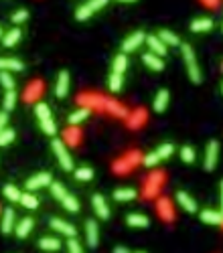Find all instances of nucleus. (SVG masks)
Returning a JSON list of instances; mask_svg holds the SVG:
<instances>
[{
  "mask_svg": "<svg viewBox=\"0 0 223 253\" xmlns=\"http://www.w3.org/2000/svg\"><path fill=\"white\" fill-rule=\"evenodd\" d=\"M126 160H128V164L134 168V166H138L140 162H142V154H140V152L138 150H132V152H128V154L124 156Z\"/></svg>",
  "mask_w": 223,
  "mask_h": 253,
  "instance_id": "obj_47",
  "label": "nucleus"
},
{
  "mask_svg": "<svg viewBox=\"0 0 223 253\" xmlns=\"http://www.w3.org/2000/svg\"><path fill=\"white\" fill-rule=\"evenodd\" d=\"M0 39H2V28H0Z\"/></svg>",
  "mask_w": 223,
  "mask_h": 253,
  "instance_id": "obj_56",
  "label": "nucleus"
},
{
  "mask_svg": "<svg viewBox=\"0 0 223 253\" xmlns=\"http://www.w3.org/2000/svg\"><path fill=\"white\" fill-rule=\"evenodd\" d=\"M92 205H94V211H96V215L99 219H110V207H108L106 198L101 195H94L92 197Z\"/></svg>",
  "mask_w": 223,
  "mask_h": 253,
  "instance_id": "obj_12",
  "label": "nucleus"
},
{
  "mask_svg": "<svg viewBox=\"0 0 223 253\" xmlns=\"http://www.w3.org/2000/svg\"><path fill=\"white\" fill-rule=\"evenodd\" d=\"M106 112H110V113H114V115H118V117H128V110H126L122 104H118V101H112V99L106 101Z\"/></svg>",
  "mask_w": 223,
  "mask_h": 253,
  "instance_id": "obj_25",
  "label": "nucleus"
},
{
  "mask_svg": "<svg viewBox=\"0 0 223 253\" xmlns=\"http://www.w3.org/2000/svg\"><path fill=\"white\" fill-rule=\"evenodd\" d=\"M114 198H116L118 202L134 200V198H136V191H134V189H118V191H114Z\"/></svg>",
  "mask_w": 223,
  "mask_h": 253,
  "instance_id": "obj_29",
  "label": "nucleus"
},
{
  "mask_svg": "<svg viewBox=\"0 0 223 253\" xmlns=\"http://www.w3.org/2000/svg\"><path fill=\"white\" fill-rule=\"evenodd\" d=\"M25 65L19 59H8V57H0V71H23Z\"/></svg>",
  "mask_w": 223,
  "mask_h": 253,
  "instance_id": "obj_19",
  "label": "nucleus"
},
{
  "mask_svg": "<svg viewBox=\"0 0 223 253\" xmlns=\"http://www.w3.org/2000/svg\"><path fill=\"white\" fill-rule=\"evenodd\" d=\"M142 61H144V65L148 67V69H152V71H162V67H164L162 59L157 57V55H152V53H144Z\"/></svg>",
  "mask_w": 223,
  "mask_h": 253,
  "instance_id": "obj_23",
  "label": "nucleus"
},
{
  "mask_svg": "<svg viewBox=\"0 0 223 253\" xmlns=\"http://www.w3.org/2000/svg\"><path fill=\"white\" fill-rule=\"evenodd\" d=\"M39 247H41L43 251H59V249H61V241H59L57 237H43V239L39 241Z\"/></svg>",
  "mask_w": 223,
  "mask_h": 253,
  "instance_id": "obj_28",
  "label": "nucleus"
},
{
  "mask_svg": "<svg viewBox=\"0 0 223 253\" xmlns=\"http://www.w3.org/2000/svg\"><path fill=\"white\" fill-rule=\"evenodd\" d=\"M0 83L6 91H12L14 89V77L8 73V71H0Z\"/></svg>",
  "mask_w": 223,
  "mask_h": 253,
  "instance_id": "obj_41",
  "label": "nucleus"
},
{
  "mask_svg": "<svg viewBox=\"0 0 223 253\" xmlns=\"http://www.w3.org/2000/svg\"><path fill=\"white\" fill-rule=\"evenodd\" d=\"M221 215H223V180H221Z\"/></svg>",
  "mask_w": 223,
  "mask_h": 253,
  "instance_id": "obj_55",
  "label": "nucleus"
},
{
  "mask_svg": "<svg viewBox=\"0 0 223 253\" xmlns=\"http://www.w3.org/2000/svg\"><path fill=\"white\" fill-rule=\"evenodd\" d=\"M14 130H10V128H6L4 132H0V146H8L12 140H14Z\"/></svg>",
  "mask_w": 223,
  "mask_h": 253,
  "instance_id": "obj_49",
  "label": "nucleus"
},
{
  "mask_svg": "<svg viewBox=\"0 0 223 253\" xmlns=\"http://www.w3.org/2000/svg\"><path fill=\"white\" fill-rule=\"evenodd\" d=\"M6 124H8V113L6 112H0V132L6 130Z\"/></svg>",
  "mask_w": 223,
  "mask_h": 253,
  "instance_id": "obj_53",
  "label": "nucleus"
},
{
  "mask_svg": "<svg viewBox=\"0 0 223 253\" xmlns=\"http://www.w3.org/2000/svg\"><path fill=\"white\" fill-rule=\"evenodd\" d=\"M67 249H69V253H83L79 241H75V239H69V241H67Z\"/></svg>",
  "mask_w": 223,
  "mask_h": 253,
  "instance_id": "obj_51",
  "label": "nucleus"
},
{
  "mask_svg": "<svg viewBox=\"0 0 223 253\" xmlns=\"http://www.w3.org/2000/svg\"><path fill=\"white\" fill-rule=\"evenodd\" d=\"M221 69H223V63H221Z\"/></svg>",
  "mask_w": 223,
  "mask_h": 253,
  "instance_id": "obj_59",
  "label": "nucleus"
},
{
  "mask_svg": "<svg viewBox=\"0 0 223 253\" xmlns=\"http://www.w3.org/2000/svg\"><path fill=\"white\" fill-rule=\"evenodd\" d=\"M211 28H213V21L207 19V16H203V19H195V21L191 23V30H193V32H207V30H211Z\"/></svg>",
  "mask_w": 223,
  "mask_h": 253,
  "instance_id": "obj_24",
  "label": "nucleus"
},
{
  "mask_svg": "<svg viewBox=\"0 0 223 253\" xmlns=\"http://www.w3.org/2000/svg\"><path fill=\"white\" fill-rule=\"evenodd\" d=\"M59 202H61V205H63L67 211H69V213H77V211H79V202H77V198H75L73 195H69V193H67Z\"/></svg>",
  "mask_w": 223,
  "mask_h": 253,
  "instance_id": "obj_31",
  "label": "nucleus"
},
{
  "mask_svg": "<svg viewBox=\"0 0 223 253\" xmlns=\"http://www.w3.org/2000/svg\"><path fill=\"white\" fill-rule=\"evenodd\" d=\"M88 117H90V110L79 108L77 112H73V113L69 115V124H71V126H79L83 120H88Z\"/></svg>",
  "mask_w": 223,
  "mask_h": 253,
  "instance_id": "obj_32",
  "label": "nucleus"
},
{
  "mask_svg": "<svg viewBox=\"0 0 223 253\" xmlns=\"http://www.w3.org/2000/svg\"><path fill=\"white\" fill-rule=\"evenodd\" d=\"M0 215H2V209H0Z\"/></svg>",
  "mask_w": 223,
  "mask_h": 253,
  "instance_id": "obj_58",
  "label": "nucleus"
},
{
  "mask_svg": "<svg viewBox=\"0 0 223 253\" xmlns=\"http://www.w3.org/2000/svg\"><path fill=\"white\" fill-rule=\"evenodd\" d=\"M108 85H110V91H114V93L122 91V85H124V75L112 73V75H110V81H108Z\"/></svg>",
  "mask_w": 223,
  "mask_h": 253,
  "instance_id": "obj_34",
  "label": "nucleus"
},
{
  "mask_svg": "<svg viewBox=\"0 0 223 253\" xmlns=\"http://www.w3.org/2000/svg\"><path fill=\"white\" fill-rule=\"evenodd\" d=\"M21 202H23L25 209H37L39 207V198L32 193H23L21 195Z\"/></svg>",
  "mask_w": 223,
  "mask_h": 253,
  "instance_id": "obj_36",
  "label": "nucleus"
},
{
  "mask_svg": "<svg viewBox=\"0 0 223 253\" xmlns=\"http://www.w3.org/2000/svg\"><path fill=\"white\" fill-rule=\"evenodd\" d=\"M144 43H146V45H148V49H150L148 53L157 55V57H164V55H166V47H164V43H162L157 35H148Z\"/></svg>",
  "mask_w": 223,
  "mask_h": 253,
  "instance_id": "obj_11",
  "label": "nucleus"
},
{
  "mask_svg": "<svg viewBox=\"0 0 223 253\" xmlns=\"http://www.w3.org/2000/svg\"><path fill=\"white\" fill-rule=\"evenodd\" d=\"M157 211H159V215H160V219L162 221H173L175 219V209H173V202H170L166 197L164 198H159V202H157Z\"/></svg>",
  "mask_w": 223,
  "mask_h": 253,
  "instance_id": "obj_9",
  "label": "nucleus"
},
{
  "mask_svg": "<svg viewBox=\"0 0 223 253\" xmlns=\"http://www.w3.org/2000/svg\"><path fill=\"white\" fill-rule=\"evenodd\" d=\"M221 93H223V87H221Z\"/></svg>",
  "mask_w": 223,
  "mask_h": 253,
  "instance_id": "obj_60",
  "label": "nucleus"
},
{
  "mask_svg": "<svg viewBox=\"0 0 223 253\" xmlns=\"http://www.w3.org/2000/svg\"><path fill=\"white\" fill-rule=\"evenodd\" d=\"M92 14H94V12H92V8H90L88 4H81V6L75 10V19H77V21H88Z\"/></svg>",
  "mask_w": 223,
  "mask_h": 253,
  "instance_id": "obj_45",
  "label": "nucleus"
},
{
  "mask_svg": "<svg viewBox=\"0 0 223 253\" xmlns=\"http://www.w3.org/2000/svg\"><path fill=\"white\" fill-rule=\"evenodd\" d=\"M63 138H65V142H63L65 146H77L81 140V132L77 126H69V128H65Z\"/></svg>",
  "mask_w": 223,
  "mask_h": 253,
  "instance_id": "obj_15",
  "label": "nucleus"
},
{
  "mask_svg": "<svg viewBox=\"0 0 223 253\" xmlns=\"http://www.w3.org/2000/svg\"><path fill=\"white\" fill-rule=\"evenodd\" d=\"M77 101H79V106H81V108L90 110V112H92V108H94V110H99V112H104V110H106V101H108V97L99 95V93H83V95L77 97Z\"/></svg>",
  "mask_w": 223,
  "mask_h": 253,
  "instance_id": "obj_3",
  "label": "nucleus"
},
{
  "mask_svg": "<svg viewBox=\"0 0 223 253\" xmlns=\"http://www.w3.org/2000/svg\"><path fill=\"white\" fill-rule=\"evenodd\" d=\"M2 195H4L8 200H12V202H19L23 193L19 191V187H14V184H6V187L2 189Z\"/></svg>",
  "mask_w": 223,
  "mask_h": 253,
  "instance_id": "obj_33",
  "label": "nucleus"
},
{
  "mask_svg": "<svg viewBox=\"0 0 223 253\" xmlns=\"http://www.w3.org/2000/svg\"><path fill=\"white\" fill-rule=\"evenodd\" d=\"M159 162H160V158H159L157 152H148L146 156H142V164H144V166H148V168H154Z\"/></svg>",
  "mask_w": 223,
  "mask_h": 253,
  "instance_id": "obj_46",
  "label": "nucleus"
},
{
  "mask_svg": "<svg viewBox=\"0 0 223 253\" xmlns=\"http://www.w3.org/2000/svg\"><path fill=\"white\" fill-rule=\"evenodd\" d=\"M85 241H88L90 247H97V243H99V229L94 219L85 221Z\"/></svg>",
  "mask_w": 223,
  "mask_h": 253,
  "instance_id": "obj_8",
  "label": "nucleus"
},
{
  "mask_svg": "<svg viewBox=\"0 0 223 253\" xmlns=\"http://www.w3.org/2000/svg\"><path fill=\"white\" fill-rule=\"evenodd\" d=\"M126 223L130 227H136V229H144V227L150 225V219L144 217V215H140V213H132V215L126 217Z\"/></svg>",
  "mask_w": 223,
  "mask_h": 253,
  "instance_id": "obj_20",
  "label": "nucleus"
},
{
  "mask_svg": "<svg viewBox=\"0 0 223 253\" xmlns=\"http://www.w3.org/2000/svg\"><path fill=\"white\" fill-rule=\"evenodd\" d=\"M173 152H175V146L170 144V142H164V144H160V146H159L157 154H159V158H160V160H166V158L173 156Z\"/></svg>",
  "mask_w": 223,
  "mask_h": 253,
  "instance_id": "obj_37",
  "label": "nucleus"
},
{
  "mask_svg": "<svg viewBox=\"0 0 223 253\" xmlns=\"http://www.w3.org/2000/svg\"><path fill=\"white\" fill-rule=\"evenodd\" d=\"M221 225H223V223H221Z\"/></svg>",
  "mask_w": 223,
  "mask_h": 253,
  "instance_id": "obj_61",
  "label": "nucleus"
},
{
  "mask_svg": "<svg viewBox=\"0 0 223 253\" xmlns=\"http://www.w3.org/2000/svg\"><path fill=\"white\" fill-rule=\"evenodd\" d=\"M112 168H114V172H116V174H128V172L132 170V166L128 164V160H126V158H120V160H116Z\"/></svg>",
  "mask_w": 223,
  "mask_h": 253,
  "instance_id": "obj_38",
  "label": "nucleus"
},
{
  "mask_svg": "<svg viewBox=\"0 0 223 253\" xmlns=\"http://www.w3.org/2000/svg\"><path fill=\"white\" fill-rule=\"evenodd\" d=\"M168 89H160L159 93H157V97H154V101H152V108H154V112H159V113H162L164 110H166V106H168Z\"/></svg>",
  "mask_w": 223,
  "mask_h": 253,
  "instance_id": "obj_21",
  "label": "nucleus"
},
{
  "mask_svg": "<svg viewBox=\"0 0 223 253\" xmlns=\"http://www.w3.org/2000/svg\"><path fill=\"white\" fill-rule=\"evenodd\" d=\"M51 148H53V152H55V156H57V160H59V164H61V168L63 170H75V166H73V158H71V154H69V150H67V146L63 144V140H53L51 142Z\"/></svg>",
  "mask_w": 223,
  "mask_h": 253,
  "instance_id": "obj_2",
  "label": "nucleus"
},
{
  "mask_svg": "<svg viewBox=\"0 0 223 253\" xmlns=\"http://www.w3.org/2000/svg\"><path fill=\"white\" fill-rule=\"evenodd\" d=\"M201 221L207 223V225H221L223 223V215H221V211L205 209V211H201Z\"/></svg>",
  "mask_w": 223,
  "mask_h": 253,
  "instance_id": "obj_17",
  "label": "nucleus"
},
{
  "mask_svg": "<svg viewBox=\"0 0 223 253\" xmlns=\"http://www.w3.org/2000/svg\"><path fill=\"white\" fill-rule=\"evenodd\" d=\"M32 227H35V221H32L31 217H25V219H21L19 223H16V227H14V231H16V235H19L21 239H25L27 235L32 231Z\"/></svg>",
  "mask_w": 223,
  "mask_h": 253,
  "instance_id": "obj_18",
  "label": "nucleus"
},
{
  "mask_svg": "<svg viewBox=\"0 0 223 253\" xmlns=\"http://www.w3.org/2000/svg\"><path fill=\"white\" fill-rule=\"evenodd\" d=\"M67 91H69V73L61 71L57 77V85H55V95L57 97H65Z\"/></svg>",
  "mask_w": 223,
  "mask_h": 253,
  "instance_id": "obj_16",
  "label": "nucleus"
},
{
  "mask_svg": "<svg viewBox=\"0 0 223 253\" xmlns=\"http://www.w3.org/2000/svg\"><path fill=\"white\" fill-rule=\"evenodd\" d=\"M88 6L92 8V12H96V10L106 6V0H92V2H88Z\"/></svg>",
  "mask_w": 223,
  "mask_h": 253,
  "instance_id": "obj_52",
  "label": "nucleus"
},
{
  "mask_svg": "<svg viewBox=\"0 0 223 253\" xmlns=\"http://www.w3.org/2000/svg\"><path fill=\"white\" fill-rule=\"evenodd\" d=\"M35 113H37V117L43 122V120H49L51 117V108L47 106V104H41V101H37L35 104Z\"/></svg>",
  "mask_w": 223,
  "mask_h": 253,
  "instance_id": "obj_39",
  "label": "nucleus"
},
{
  "mask_svg": "<svg viewBox=\"0 0 223 253\" xmlns=\"http://www.w3.org/2000/svg\"><path fill=\"white\" fill-rule=\"evenodd\" d=\"M14 104H16V93H14V89H12V91H6V93H4V99H2V108H4V112L8 113V112L14 108Z\"/></svg>",
  "mask_w": 223,
  "mask_h": 253,
  "instance_id": "obj_42",
  "label": "nucleus"
},
{
  "mask_svg": "<svg viewBox=\"0 0 223 253\" xmlns=\"http://www.w3.org/2000/svg\"><path fill=\"white\" fill-rule=\"evenodd\" d=\"M126 67H128V57H126L124 53H120V55H116V59H114V69H112V73H118V75H124V71H126Z\"/></svg>",
  "mask_w": 223,
  "mask_h": 253,
  "instance_id": "obj_30",
  "label": "nucleus"
},
{
  "mask_svg": "<svg viewBox=\"0 0 223 253\" xmlns=\"http://www.w3.org/2000/svg\"><path fill=\"white\" fill-rule=\"evenodd\" d=\"M144 122H146V112L142 108H138V110H134L132 113H128V128L138 130V128L144 126Z\"/></svg>",
  "mask_w": 223,
  "mask_h": 253,
  "instance_id": "obj_14",
  "label": "nucleus"
},
{
  "mask_svg": "<svg viewBox=\"0 0 223 253\" xmlns=\"http://www.w3.org/2000/svg\"><path fill=\"white\" fill-rule=\"evenodd\" d=\"M21 30L19 28H10L8 32H4V35H2V45L4 47H14L16 43H19L21 41Z\"/></svg>",
  "mask_w": 223,
  "mask_h": 253,
  "instance_id": "obj_26",
  "label": "nucleus"
},
{
  "mask_svg": "<svg viewBox=\"0 0 223 253\" xmlns=\"http://www.w3.org/2000/svg\"><path fill=\"white\" fill-rule=\"evenodd\" d=\"M144 41H146V35H144L142 30L132 32V35L122 43V51H124V55H126V53H132V51H136V49H138Z\"/></svg>",
  "mask_w": 223,
  "mask_h": 253,
  "instance_id": "obj_7",
  "label": "nucleus"
},
{
  "mask_svg": "<svg viewBox=\"0 0 223 253\" xmlns=\"http://www.w3.org/2000/svg\"><path fill=\"white\" fill-rule=\"evenodd\" d=\"M177 202L181 205V209H185L187 213H195L197 211V200L189 195V193H185V191H179L177 193Z\"/></svg>",
  "mask_w": 223,
  "mask_h": 253,
  "instance_id": "obj_13",
  "label": "nucleus"
},
{
  "mask_svg": "<svg viewBox=\"0 0 223 253\" xmlns=\"http://www.w3.org/2000/svg\"><path fill=\"white\" fill-rule=\"evenodd\" d=\"M0 217H2V233H10L14 229V211L4 209Z\"/></svg>",
  "mask_w": 223,
  "mask_h": 253,
  "instance_id": "obj_27",
  "label": "nucleus"
},
{
  "mask_svg": "<svg viewBox=\"0 0 223 253\" xmlns=\"http://www.w3.org/2000/svg\"><path fill=\"white\" fill-rule=\"evenodd\" d=\"M181 53L185 59V67H187V73L191 77L193 83H201V71H199V65H197V57H195V51L191 49V45L183 43L181 45Z\"/></svg>",
  "mask_w": 223,
  "mask_h": 253,
  "instance_id": "obj_1",
  "label": "nucleus"
},
{
  "mask_svg": "<svg viewBox=\"0 0 223 253\" xmlns=\"http://www.w3.org/2000/svg\"><path fill=\"white\" fill-rule=\"evenodd\" d=\"M136 253H144V251H136Z\"/></svg>",
  "mask_w": 223,
  "mask_h": 253,
  "instance_id": "obj_57",
  "label": "nucleus"
},
{
  "mask_svg": "<svg viewBox=\"0 0 223 253\" xmlns=\"http://www.w3.org/2000/svg\"><path fill=\"white\" fill-rule=\"evenodd\" d=\"M181 160L187 162V164L195 162V150H193L191 146H183V148H181Z\"/></svg>",
  "mask_w": 223,
  "mask_h": 253,
  "instance_id": "obj_43",
  "label": "nucleus"
},
{
  "mask_svg": "<svg viewBox=\"0 0 223 253\" xmlns=\"http://www.w3.org/2000/svg\"><path fill=\"white\" fill-rule=\"evenodd\" d=\"M75 178L77 180H92L94 178V170L88 166H83V168H77L75 170Z\"/></svg>",
  "mask_w": 223,
  "mask_h": 253,
  "instance_id": "obj_48",
  "label": "nucleus"
},
{
  "mask_svg": "<svg viewBox=\"0 0 223 253\" xmlns=\"http://www.w3.org/2000/svg\"><path fill=\"white\" fill-rule=\"evenodd\" d=\"M41 95H43V81H41V79L31 81L29 85H27V89H25V93H23V97H25L27 104H37V99H39Z\"/></svg>",
  "mask_w": 223,
  "mask_h": 253,
  "instance_id": "obj_5",
  "label": "nucleus"
},
{
  "mask_svg": "<svg viewBox=\"0 0 223 253\" xmlns=\"http://www.w3.org/2000/svg\"><path fill=\"white\" fill-rule=\"evenodd\" d=\"M41 130L47 134V136L53 138L55 134H57V126H55V122H53V117H49V120H43V122H41Z\"/></svg>",
  "mask_w": 223,
  "mask_h": 253,
  "instance_id": "obj_40",
  "label": "nucleus"
},
{
  "mask_svg": "<svg viewBox=\"0 0 223 253\" xmlns=\"http://www.w3.org/2000/svg\"><path fill=\"white\" fill-rule=\"evenodd\" d=\"M51 229L61 235H67L69 239H75V227L71 223L63 221V219H51Z\"/></svg>",
  "mask_w": 223,
  "mask_h": 253,
  "instance_id": "obj_10",
  "label": "nucleus"
},
{
  "mask_svg": "<svg viewBox=\"0 0 223 253\" xmlns=\"http://www.w3.org/2000/svg\"><path fill=\"white\" fill-rule=\"evenodd\" d=\"M27 19H29V10H25V8L16 10V12L12 14V23H14V25H21V23H25Z\"/></svg>",
  "mask_w": 223,
  "mask_h": 253,
  "instance_id": "obj_50",
  "label": "nucleus"
},
{
  "mask_svg": "<svg viewBox=\"0 0 223 253\" xmlns=\"http://www.w3.org/2000/svg\"><path fill=\"white\" fill-rule=\"evenodd\" d=\"M114 253H130L126 247H122V245H118V247H114Z\"/></svg>",
  "mask_w": 223,
  "mask_h": 253,
  "instance_id": "obj_54",
  "label": "nucleus"
},
{
  "mask_svg": "<svg viewBox=\"0 0 223 253\" xmlns=\"http://www.w3.org/2000/svg\"><path fill=\"white\" fill-rule=\"evenodd\" d=\"M157 37L164 43V47H177V45H181V39L175 35L173 30H168V28H162Z\"/></svg>",
  "mask_w": 223,
  "mask_h": 253,
  "instance_id": "obj_22",
  "label": "nucleus"
},
{
  "mask_svg": "<svg viewBox=\"0 0 223 253\" xmlns=\"http://www.w3.org/2000/svg\"><path fill=\"white\" fill-rule=\"evenodd\" d=\"M217 158H219V142L217 140H211L207 144V150H205V170H213V168L217 166Z\"/></svg>",
  "mask_w": 223,
  "mask_h": 253,
  "instance_id": "obj_4",
  "label": "nucleus"
},
{
  "mask_svg": "<svg viewBox=\"0 0 223 253\" xmlns=\"http://www.w3.org/2000/svg\"><path fill=\"white\" fill-rule=\"evenodd\" d=\"M51 195H53L57 200H61V198L67 195V189L63 187L61 182H51Z\"/></svg>",
  "mask_w": 223,
  "mask_h": 253,
  "instance_id": "obj_44",
  "label": "nucleus"
},
{
  "mask_svg": "<svg viewBox=\"0 0 223 253\" xmlns=\"http://www.w3.org/2000/svg\"><path fill=\"white\" fill-rule=\"evenodd\" d=\"M45 187H51V174L49 172H39L35 176H31L27 180V191L32 193V191H39V189H45Z\"/></svg>",
  "mask_w": 223,
  "mask_h": 253,
  "instance_id": "obj_6",
  "label": "nucleus"
},
{
  "mask_svg": "<svg viewBox=\"0 0 223 253\" xmlns=\"http://www.w3.org/2000/svg\"><path fill=\"white\" fill-rule=\"evenodd\" d=\"M164 180H166V174L160 172V170H152V172L148 174V178H146L148 184H154V187H159V189L164 184Z\"/></svg>",
  "mask_w": 223,
  "mask_h": 253,
  "instance_id": "obj_35",
  "label": "nucleus"
}]
</instances>
